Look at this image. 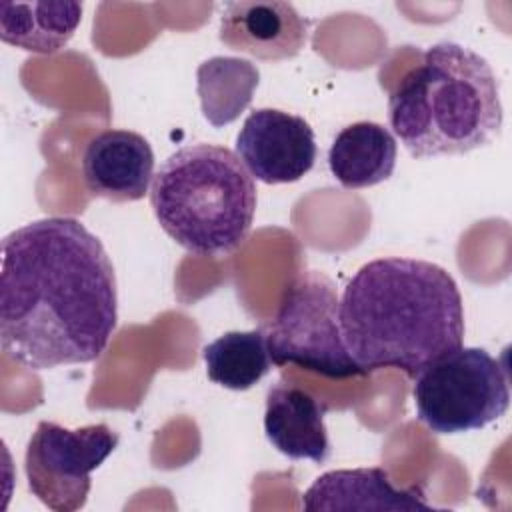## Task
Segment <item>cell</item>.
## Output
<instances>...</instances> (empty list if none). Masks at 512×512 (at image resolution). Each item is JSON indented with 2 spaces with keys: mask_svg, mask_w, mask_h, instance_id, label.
<instances>
[{
  "mask_svg": "<svg viewBox=\"0 0 512 512\" xmlns=\"http://www.w3.org/2000/svg\"><path fill=\"white\" fill-rule=\"evenodd\" d=\"M118 322L114 266L74 218H40L2 240L0 342L30 370L98 360Z\"/></svg>",
  "mask_w": 512,
  "mask_h": 512,
  "instance_id": "1",
  "label": "cell"
},
{
  "mask_svg": "<svg viewBox=\"0 0 512 512\" xmlns=\"http://www.w3.org/2000/svg\"><path fill=\"white\" fill-rule=\"evenodd\" d=\"M340 326L352 360L366 374L396 368L416 378L462 346L464 310L454 278L416 258L364 264L340 298Z\"/></svg>",
  "mask_w": 512,
  "mask_h": 512,
  "instance_id": "2",
  "label": "cell"
},
{
  "mask_svg": "<svg viewBox=\"0 0 512 512\" xmlns=\"http://www.w3.org/2000/svg\"><path fill=\"white\" fill-rule=\"evenodd\" d=\"M388 120L414 158L482 148L502 128L496 74L474 50L438 42L392 90Z\"/></svg>",
  "mask_w": 512,
  "mask_h": 512,
  "instance_id": "3",
  "label": "cell"
},
{
  "mask_svg": "<svg viewBox=\"0 0 512 512\" xmlns=\"http://www.w3.org/2000/svg\"><path fill=\"white\" fill-rule=\"evenodd\" d=\"M150 206L178 246L196 256H224L248 238L256 186L238 154L194 144L162 162L150 186Z\"/></svg>",
  "mask_w": 512,
  "mask_h": 512,
  "instance_id": "4",
  "label": "cell"
},
{
  "mask_svg": "<svg viewBox=\"0 0 512 512\" xmlns=\"http://www.w3.org/2000/svg\"><path fill=\"white\" fill-rule=\"evenodd\" d=\"M262 330L276 366L292 364L332 380L364 376L344 344L336 286L318 270H302L290 280Z\"/></svg>",
  "mask_w": 512,
  "mask_h": 512,
  "instance_id": "5",
  "label": "cell"
},
{
  "mask_svg": "<svg viewBox=\"0 0 512 512\" xmlns=\"http://www.w3.org/2000/svg\"><path fill=\"white\" fill-rule=\"evenodd\" d=\"M414 380L418 418L436 434L484 428L504 416L510 404L508 370L482 348L460 346Z\"/></svg>",
  "mask_w": 512,
  "mask_h": 512,
  "instance_id": "6",
  "label": "cell"
},
{
  "mask_svg": "<svg viewBox=\"0 0 512 512\" xmlns=\"http://www.w3.org/2000/svg\"><path fill=\"white\" fill-rule=\"evenodd\" d=\"M116 446L118 434L104 422L80 428L38 422L24 456L30 492L50 510H80L90 492V474Z\"/></svg>",
  "mask_w": 512,
  "mask_h": 512,
  "instance_id": "7",
  "label": "cell"
},
{
  "mask_svg": "<svg viewBox=\"0 0 512 512\" xmlns=\"http://www.w3.org/2000/svg\"><path fill=\"white\" fill-rule=\"evenodd\" d=\"M316 140L310 124L296 114L258 108L244 120L236 154L264 184H288L308 174L316 162Z\"/></svg>",
  "mask_w": 512,
  "mask_h": 512,
  "instance_id": "8",
  "label": "cell"
},
{
  "mask_svg": "<svg viewBox=\"0 0 512 512\" xmlns=\"http://www.w3.org/2000/svg\"><path fill=\"white\" fill-rule=\"evenodd\" d=\"M82 178L92 196L136 202L154 180L150 142L132 130H104L90 138L82 154Z\"/></svg>",
  "mask_w": 512,
  "mask_h": 512,
  "instance_id": "9",
  "label": "cell"
},
{
  "mask_svg": "<svg viewBox=\"0 0 512 512\" xmlns=\"http://www.w3.org/2000/svg\"><path fill=\"white\" fill-rule=\"evenodd\" d=\"M220 40L260 60H286L306 46L308 24L288 2L240 0L226 4Z\"/></svg>",
  "mask_w": 512,
  "mask_h": 512,
  "instance_id": "10",
  "label": "cell"
},
{
  "mask_svg": "<svg viewBox=\"0 0 512 512\" xmlns=\"http://www.w3.org/2000/svg\"><path fill=\"white\" fill-rule=\"evenodd\" d=\"M302 508L320 510H434L420 486L400 488L384 468L332 470L302 494Z\"/></svg>",
  "mask_w": 512,
  "mask_h": 512,
  "instance_id": "11",
  "label": "cell"
},
{
  "mask_svg": "<svg viewBox=\"0 0 512 512\" xmlns=\"http://www.w3.org/2000/svg\"><path fill=\"white\" fill-rule=\"evenodd\" d=\"M326 408L296 384L276 382L266 394L264 432L268 442L292 460L326 462L330 456Z\"/></svg>",
  "mask_w": 512,
  "mask_h": 512,
  "instance_id": "12",
  "label": "cell"
},
{
  "mask_svg": "<svg viewBox=\"0 0 512 512\" xmlns=\"http://www.w3.org/2000/svg\"><path fill=\"white\" fill-rule=\"evenodd\" d=\"M396 152V140L388 128L362 120L336 134L328 150V166L344 188H366L392 176Z\"/></svg>",
  "mask_w": 512,
  "mask_h": 512,
  "instance_id": "13",
  "label": "cell"
},
{
  "mask_svg": "<svg viewBox=\"0 0 512 512\" xmlns=\"http://www.w3.org/2000/svg\"><path fill=\"white\" fill-rule=\"evenodd\" d=\"M80 20V2H0V38L36 54L64 48Z\"/></svg>",
  "mask_w": 512,
  "mask_h": 512,
  "instance_id": "14",
  "label": "cell"
},
{
  "mask_svg": "<svg viewBox=\"0 0 512 512\" xmlns=\"http://www.w3.org/2000/svg\"><path fill=\"white\" fill-rule=\"evenodd\" d=\"M196 78L204 118L220 128L234 122L250 104L260 72L248 60L214 56L198 66Z\"/></svg>",
  "mask_w": 512,
  "mask_h": 512,
  "instance_id": "15",
  "label": "cell"
},
{
  "mask_svg": "<svg viewBox=\"0 0 512 512\" xmlns=\"http://www.w3.org/2000/svg\"><path fill=\"white\" fill-rule=\"evenodd\" d=\"M206 374L228 390H248L270 370L264 330L226 332L202 350Z\"/></svg>",
  "mask_w": 512,
  "mask_h": 512,
  "instance_id": "16",
  "label": "cell"
}]
</instances>
